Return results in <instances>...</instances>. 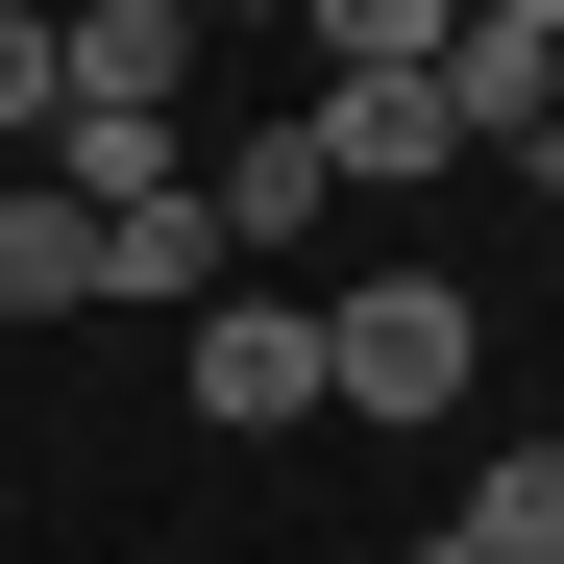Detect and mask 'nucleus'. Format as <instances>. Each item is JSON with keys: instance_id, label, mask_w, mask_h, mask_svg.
<instances>
[{"instance_id": "1", "label": "nucleus", "mask_w": 564, "mask_h": 564, "mask_svg": "<svg viewBox=\"0 0 564 564\" xmlns=\"http://www.w3.org/2000/svg\"><path fill=\"white\" fill-rule=\"evenodd\" d=\"M466 344H491V295H442V270H368V295H319V417H442Z\"/></svg>"}, {"instance_id": "2", "label": "nucleus", "mask_w": 564, "mask_h": 564, "mask_svg": "<svg viewBox=\"0 0 564 564\" xmlns=\"http://www.w3.org/2000/svg\"><path fill=\"white\" fill-rule=\"evenodd\" d=\"M172 368H197V417H221V442H295V417H319V319H295V295H246V270L197 295V344H172Z\"/></svg>"}, {"instance_id": "3", "label": "nucleus", "mask_w": 564, "mask_h": 564, "mask_svg": "<svg viewBox=\"0 0 564 564\" xmlns=\"http://www.w3.org/2000/svg\"><path fill=\"white\" fill-rule=\"evenodd\" d=\"M172 74H197V0H74L50 25V123H172Z\"/></svg>"}, {"instance_id": "4", "label": "nucleus", "mask_w": 564, "mask_h": 564, "mask_svg": "<svg viewBox=\"0 0 564 564\" xmlns=\"http://www.w3.org/2000/svg\"><path fill=\"white\" fill-rule=\"evenodd\" d=\"M442 148H564V50L466 0V25H442Z\"/></svg>"}, {"instance_id": "5", "label": "nucleus", "mask_w": 564, "mask_h": 564, "mask_svg": "<svg viewBox=\"0 0 564 564\" xmlns=\"http://www.w3.org/2000/svg\"><path fill=\"white\" fill-rule=\"evenodd\" d=\"M0 319H99V197L0 172Z\"/></svg>"}, {"instance_id": "6", "label": "nucleus", "mask_w": 564, "mask_h": 564, "mask_svg": "<svg viewBox=\"0 0 564 564\" xmlns=\"http://www.w3.org/2000/svg\"><path fill=\"white\" fill-rule=\"evenodd\" d=\"M319 172H344V197L442 172V74H319Z\"/></svg>"}, {"instance_id": "7", "label": "nucleus", "mask_w": 564, "mask_h": 564, "mask_svg": "<svg viewBox=\"0 0 564 564\" xmlns=\"http://www.w3.org/2000/svg\"><path fill=\"white\" fill-rule=\"evenodd\" d=\"M319 197H344V172H319V123H246V148H221V172H197V221H221V246H246V270H270V246H295V221H319Z\"/></svg>"}, {"instance_id": "8", "label": "nucleus", "mask_w": 564, "mask_h": 564, "mask_svg": "<svg viewBox=\"0 0 564 564\" xmlns=\"http://www.w3.org/2000/svg\"><path fill=\"white\" fill-rule=\"evenodd\" d=\"M221 270H246V246H221L197 197H123V221H99V295H172V319H197Z\"/></svg>"}, {"instance_id": "9", "label": "nucleus", "mask_w": 564, "mask_h": 564, "mask_svg": "<svg viewBox=\"0 0 564 564\" xmlns=\"http://www.w3.org/2000/svg\"><path fill=\"white\" fill-rule=\"evenodd\" d=\"M295 25H319V74H442L466 0H295Z\"/></svg>"}, {"instance_id": "10", "label": "nucleus", "mask_w": 564, "mask_h": 564, "mask_svg": "<svg viewBox=\"0 0 564 564\" xmlns=\"http://www.w3.org/2000/svg\"><path fill=\"white\" fill-rule=\"evenodd\" d=\"M491 564H564V442H491V491H466Z\"/></svg>"}, {"instance_id": "11", "label": "nucleus", "mask_w": 564, "mask_h": 564, "mask_svg": "<svg viewBox=\"0 0 564 564\" xmlns=\"http://www.w3.org/2000/svg\"><path fill=\"white\" fill-rule=\"evenodd\" d=\"M0 123H50V25H0Z\"/></svg>"}, {"instance_id": "12", "label": "nucleus", "mask_w": 564, "mask_h": 564, "mask_svg": "<svg viewBox=\"0 0 564 564\" xmlns=\"http://www.w3.org/2000/svg\"><path fill=\"white\" fill-rule=\"evenodd\" d=\"M417 564H491V540H466V516H417Z\"/></svg>"}, {"instance_id": "13", "label": "nucleus", "mask_w": 564, "mask_h": 564, "mask_svg": "<svg viewBox=\"0 0 564 564\" xmlns=\"http://www.w3.org/2000/svg\"><path fill=\"white\" fill-rule=\"evenodd\" d=\"M491 25H540V50H564V0H491Z\"/></svg>"}, {"instance_id": "14", "label": "nucleus", "mask_w": 564, "mask_h": 564, "mask_svg": "<svg viewBox=\"0 0 564 564\" xmlns=\"http://www.w3.org/2000/svg\"><path fill=\"white\" fill-rule=\"evenodd\" d=\"M0 25H74V0H0Z\"/></svg>"}, {"instance_id": "15", "label": "nucleus", "mask_w": 564, "mask_h": 564, "mask_svg": "<svg viewBox=\"0 0 564 564\" xmlns=\"http://www.w3.org/2000/svg\"><path fill=\"white\" fill-rule=\"evenodd\" d=\"M540 172H564V148H540Z\"/></svg>"}]
</instances>
